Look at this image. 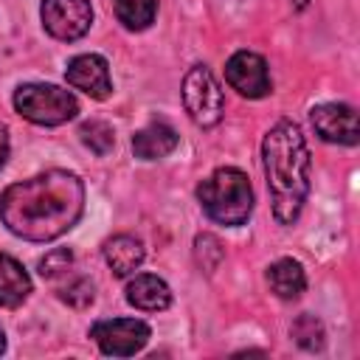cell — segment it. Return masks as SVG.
Listing matches in <instances>:
<instances>
[{"instance_id":"1","label":"cell","mask_w":360,"mask_h":360,"mask_svg":"<svg viewBox=\"0 0 360 360\" xmlns=\"http://www.w3.org/2000/svg\"><path fill=\"white\" fill-rule=\"evenodd\" d=\"M84 208V186L76 174L51 169L14 183L0 197L3 225L28 242H51L70 231Z\"/></svg>"},{"instance_id":"2","label":"cell","mask_w":360,"mask_h":360,"mask_svg":"<svg viewBox=\"0 0 360 360\" xmlns=\"http://www.w3.org/2000/svg\"><path fill=\"white\" fill-rule=\"evenodd\" d=\"M267 188L273 197V217L292 225L309 194V149L292 121H278L262 143Z\"/></svg>"},{"instance_id":"3","label":"cell","mask_w":360,"mask_h":360,"mask_svg":"<svg viewBox=\"0 0 360 360\" xmlns=\"http://www.w3.org/2000/svg\"><path fill=\"white\" fill-rule=\"evenodd\" d=\"M202 211L219 225H245L253 211V188L245 172L225 166L197 186Z\"/></svg>"},{"instance_id":"4","label":"cell","mask_w":360,"mask_h":360,"mask_svg":"<svg viewBox=\"0 0 360 360\" xmlns=\"http://www.w3.org/2000/svg\"><path fill=\"white\" fill-rule=\"evenodd\" d=\"M14 110L42 127H59L70 121L79 112V104L70 90H62L56 84H42V82H28L20 84L14 93Z\"/></svg>"},{"instance_id":"5","label":"cell","mask_w":360,"mask_h":360,"mask_svg":"<svg viewBox=\"0 0 360 360\" xmlns=\"http://www.w3.org/2000/svg\"><path fill=\"white\" fill-rule=\"evenodd\" d=\"M183 104L186 112L197 127H214L219 124L225 112V96L219 82L205 65H194L183 79Z\"/></svg>"},{"instance_id":"6","label":"cell","mask_w":360,"mask_h":360,"mask_svg":"<svg viewBox=\"0 0 360 360\" xmlns=\"http://www.w3.org/2000/svg\"><path fill=\"white\" fill-rule=\"evenodd\" d=\"M90 338L98 343L104 354L129 357L146 346L149 326L138 318H110V321H96L90 326Z\"/></svg>"},{"instance_id":"7","label":"cell","mask_w":360,"mask_h":360,"mask_svg":"<svg viewBox=\"0 0 360 360\" xmlns=\"http://www.w3.org/2000/svg\"><path fill=\"white\" fill-rule=\"evenodd\" d=\"M39 17L51 37L73 42L90 31L93 8L90 0H42Z\"/></svg>"},{"instance_id":"8","label":"cell","mask_w":360,"mask_h":360,"mask_svg":"<svg viewBox=\"0 0 360 360\" xmlns=\"http://www.w3.org/2000/svg\"><path fill=\"white\" fill-rule=\"evenodd\" d=\"M225 79L236 93H242L248 98H262L273 90L267 62H264V56H259L253 51H236L225 65Z\"/></svg>"},{"instance_id":"9","label":"cell","mask_w":360,"mask_h":360,"mask_svg":"<svg viewBox=\"0 0 360 360\" xmlns=\"http://www.w3.org/2000/svg\"><path fill=\"white\" fill-rule=\"evenodd\" d=\"M312 127L323 141L354 146L360 141L357 129V112L349 104H318L312 107Z\"/></svg>"},{"instance_id":"10","label":"cell","mask_w":360,"mask_h":360,"mask_svg":"<svg viewBox=\"0 0 360 360\" xmlns=\"http://www.w3.org/2000/svg\"><path fill=\"white\" fill-rule=\"evenodd\" d=\"M65 79H68L70 87L87 93L90 98H107L110 90H112L107 59L98 56V53H79V56H73L68 62Z\"/></svg>"},{"instance_id":"11","label":"cell","mask_w":360,"mask_h":360,"mask_svg":"<svg viewBox=\"0 0 360 360\" xmlns=\"http://www.w3.org/2000/svg\"><path fill=\"white\" fill-rule=\"evenodd\" d=\"M127 301L135 309L143 312H160L172 304V290L163 278L152 276V273H141L127 284Z\"/></svg>"},{"instance_id":"12","label":"cell","mask_w":360,"mask_h":360,"mask_svg":"<svg viewBox=\"0 0 360 360\" xmlns=\"http://www.w3.org/2000/svg\"><path fill=\"white\" fill-rule=\"evenodd\" d=\"M177 143H180V135L174 132V127H169L163 121H155V124L143 127L141 132H135L132 152L141 160H158V158H166L169 152H174Z\"/></svg>"},{"instance_id":"13","label":"cell","mask_w":360,"mask_h":360,"mask_svg":"<svg viewBox=\"0 0 360 360\" xmlns=\"http://www.w3.org/2000/svg\"><path fill=\"white\" fill-rule=\"evenodd\" d=\"M104 262L121 278L129 276V273H135L141 267V262H143V245H141V239H135L129 233H118V236L107 239L104 242Z\"/></svg>"},{"instance_id":"14","label":"cell","mask_w":360,"mask_h":360,"mask_svg":"<svg viewBox=\"0 0 360 360\" xmlns=\"http://www.w3.org/2000/svg\"><path fill=\"white\" fill-rule=\"evenodd\" d=\"M267 284L278 298L292 301V298H298L304 292L307 276H304V267L295 259H278V262H273L267 267Z\"/></svg>"},{"instance_id":"15","label":"cell","mask_w":360,"mask_h":360,"mask_svg":"<svg viewBox=\"0 0 360 360\" xmlns=\"http://www.w3.org/2000/svg\"><path fill=\"white\" fill-rule=\"evenodd\" d=\"M31 278L22 264L6 253H0V307H17L28 298Z\"/></svg>"},{"instance_id":"16","label":"cell","mask_w":360,"mask_h":360,"mask_svg":"<svg viewBox=\"0 0 360 360\" xmlns=\"http://www.w3.org/2000/svg\"><path fill=\"white\" fill-rule=\"evenodd\" d=\"M112 6H115V17L129 31L149 28L158 14V0H112Z\"/></svg>"},{"instance_id":"17","label":"cell","mask_w":360,"mask_h":360,"mask_svg":"<svg viewBox=\"0 0 360 360\" xmlns=\"http://www.w3.org/2000/svg\"><path fill=\"white\" fill-rule=\"evenodd\" d=\"M290 332H292L295 343H298L301 349H307V352H315V349L323 346V326H321V321H318L315 315H309V312L298 315Z\"/></svg>"},{"instance_id":"18","label":"cell","mask_w":360,"mask_h":360,"mask_svg":"<svg viewBox=\"0 0 360 360\" xmlns=\"http://www.w3.org/2000/svg\"><path fill=\"white\" fill-rule=\"evenodd\" d=\"M79 135H82L84 146H90L98 158H104L112 149V143H115V135H112L110 124H104V121H84Z\"/></svg>"},{"instance_id":"19","label":"cell","mask_w":360,"mask_h":360,"mask_svg":"<svg viewBox=\"0 0 360 360\" xmlns=\"http://www.w3.org/2000/svg\"><path fill=\"white\" fill-rule=\"evenodd\" d=\"M194 256H197V264H200L205 273H214V270L219 267L225 250H222V245H219L217 236L202 233V236H197V242H194Z\"/></svg>"},{"instance_id":"20","label":"cell","mask_w":360,"mask_h":360,"mask_svg":"<svg viewBox=\"0 0 360 360\" xmlns=\"http://www.w3.org/2000/svg\"><path fill=\"white\" fill-rule=\"evenodd\" d=\"M70 264H73V253H70L68 248H56V250H51V253L39 262V273H42V278H56V276L68 273Z\"/></svg>"},{"instance_id":"21","label":"cell","mask_w":360,"mask_h":360,"mask_svg":"<svg viewBox=\"0 0 360 360\" xmlns=\"http://www.w3.org/2000/svg\"><path fill=\"white\" fill-rule=\"evenodd\" d=\"M59 295H62V301H68L70 307L82 309V307H87V304L93 301V284H90L87 278H73Z\"/></svg>"},{"instance_id":"22","label":"cell","mask_w":360,"mask_h":360,"mask_svg":"<svg viewBox=\"0 0 360 360\" xmlns=\"http://www.w3.org/2000/svg\"><path fill=\"white\" fill-rule=\"evenodd\" d=\"M6 158H8V132H6V127L0 124V166L6 163Z\"/></svg>"},{"instance_id":"23","label":"cell","mask_w":360,"mask_h":360,"mask_svg":"<svg viewBox=\"0 0 360 360\" xmlns=\"http://www.w3.org/2000/svg\"><path fill=\"white\" fill-rule=\"evenodd\" d=\"M6 349V335H3V329H0V352Z\"/></svg>"}]
</instances>
